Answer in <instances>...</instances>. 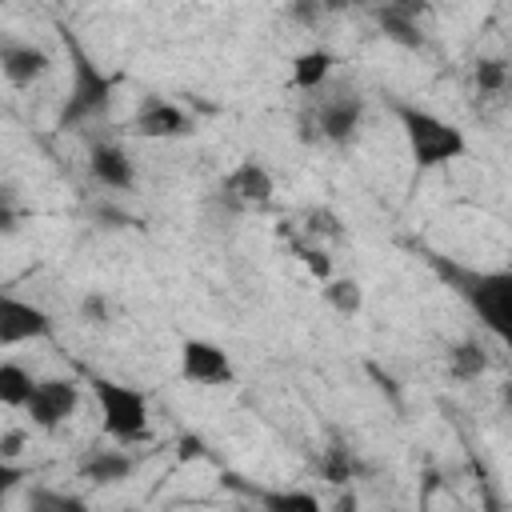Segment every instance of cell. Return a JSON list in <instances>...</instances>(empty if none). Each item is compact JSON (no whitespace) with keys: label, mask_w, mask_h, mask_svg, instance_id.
<instances>
[{"label":"cell","mask_w":512,"mask_h":512,"mask_svg":"<svg viewBox=\"0 0 512 512\" xmlns=\"http://www.w3.org/2000/svg\"><path fill=\"white\" fill-rule=\"evenodd\" d=\"M192 128L188 112L172 100H160V96H148L140 108H136V120H132V132L136 136H148V140H176Z\"/></svg>","instance_id":"10"},{"label":"cell","mask_w":512,"mask_h":512,"mask_svg":"<svg viewBox=\"0 0 512 512\" xmlns=\"http://www.w3.org/2000/svg\"><path fill=\"white\" fill-rule=\"evenodd\" d=\"M472 80H476V92H480V96H500V92L508 88L512 72H508L504 60L484 56V60H476V68H472Z\"/></svg>","instance_id":"18"},{"label":"cell","mask_w":512,"mask_h":512,"mask_svg":"<svg viewBox=\"0 0 512 512\" xmlns=\"http://www.w3.org/2000/svg\"><path fill=\"white\" fill-rule=\"evenodd\" d=\"M84 316H88L92 324H104V316H108V304H104L100 296H88V300H84Z\"/></svg>","instance_id":"25"},{"label":"cell","mask_w":512,"mask_h":512,"mask_svg":"<svg viewBox=\"0 0 512 512\" xmlns=\"http://www.w3.org/2000/svg\"><path fill=\"white\" fill-rule=\"evenodd\" d=\"M28 512H88V504L72 492H52V488H36L28 500Z\"/></svg>","instance_id":"20"},{"label":"cell","mask_w":512,"mask_h":512,"mask_svg":"<svg viewBox=\"0 0 512 512\" xmlns=\"http://www.w3.org/2000/svg\"><path fill=\"white\" fill-rule=\"evenodd\" d=\"M96 104H104V80H100L96 72H80V84H76V96H72V108H68V116L92 112Z\"/></svg>","instance_id":"21"},{"label":"cell","mask_w":512,"mask_h":512,"mask_svg":"<svg viewBox=\"0 0 512 512\" xmlns=\"http://www.w3.org/2000/svg\"><path fill=\"white\" fill-rule=\"evenodd\" d=\"M356 476V460L344 448H324L320 456V480H328L332 488H348Z\"/></svg>","instance_id":"19"},{"label":"cell","mask_w":512,"mask_h":512,"mask_svg":"<svg viewBox=\"0 0 512 512\" xmlns=\"http://www.w3.org/2000/svg\"><path fill=\"white\" fill-rule=\"evenodd\" d=\"M132 468H136V460L124 452V444H116V448H92L80 464V476L92 484H120L132 476Z\"/></svg>","instance_id":"12"},{"label":"cell","mask_w":512,"mask_h":512,"mask_svg":"<svg viewBox=\"0 0 512 512\" xmlns=\"http://www.w3.org/2000/svg\"><path fill=\"white\" fill-rule=\"evenodd\" d=\"M88 172L96 176V184L116 188V192L136 184V164H132V156L120 144H96L88 152Z\"/></svg>","instance_id":"11"},{"label":"cell","mask_w":512,"mask_h":512,"mask_svg":"<svg viewBox=\"0 0 512 512\" xmlns=\"http://www.w3.org/2000/svg\"><path fill=\"white\" fill-rule=\"evenodd\" d=\"M500 340H504V344H508V348H512V332H508V336H500Z\"/></svg>","instance_id":"28"},{"label":"cell","mask_w":512,"mask_h":512,"mask_svg":"<svg viewBox=\"0 0 512 512\" xmlns=\"http://www.w3.org/2000/svg\"><path fill=\"white\" fill-rule=\"evenodd\" d=\"M20 444H24V432H20V428H8V432H4V440H0L4 460H16V456H20Z\"/></svg>","instance_id":"24"},{"label":"cell","mask_w":512,"mask_h":512,"mask_svg":"<svg viewBox=\"0 0 512 512\" xmlns=\"http://www.w3.org/2000/svg\"><path fill=\"white\" fill-rule=\"evenodd\" d=\"M296 260L304 264V272H308L316 284H328V280L336 276V268H332V256H328L324 248H296Z\"/></svg>","instance_id":"22"},{"label":"cell","mask_w":512,"mask_h":512,"mask_svg":"<svg viewBox=\"0 0 512 512\" xmlns=\"http://www.w3.org/2000/svg\"><path fill=\"white\" fill-rule=\"evenodd\" d=\"M320 296L336 316H356L364 308V288L356 276H332L328 284H320Z\"/></svg>","instance_id":"14"},{"label":"cell","mask_w":512,"mask_h":512,"mask_svg":"<svg viewBox=\"0 0 512 512\" xmlns=\"http://www.w3.org/2000/svg\"><path fill=\"white\" fill-rule=\"evenodd\" d=\"M400 128H404V140H408L416 168H440V164H452L468 152V136L436 112L400 104Z\"/></svg>","instance_id":"2"},{"label":"cell","mask_w":512,"mask_h":512,"mask_svg":"<svg viewBox=\"0 0 512 512\" xmlns=\"http://www.w3.org/2000/svg\"><path fill=\"white\" fill-rule=\"evenodd\" d=\"M456 292L468 300V308L480 316V324L496 336L512 332V268L492 272H452Z\"/></svg>","instance_id":"3"},{"label":"cell","mask_w":512,"mask_h":512,"mask_svg":"<svg viewBox=\"0 0 512 512\" xmlns=\"http://www.w3.org/2000/svg\"><path fill=\"white\" fill-rule=\"evenodd\" d=\"M336 512H360V496L356 492H340V500H336Z\"/></svg>","instance_id":"26"},{"label":"cell","mask_w":512,"mask_h":512,"mask_svg":"<svg viewBox=\"0 0 512 512\" xmlns=\"http://www.w3.org/2000/svg\"><path fill=\"white\" fill-rule=\"evenodd\" d=\"M332 68H336V56H332L328 48H304V52L292 60V68H288V80H292V88H300V92H324Z\"/></svg>","instance_id":"13"},{"label":"cell","mask_w":512,"mask_h":512,"mask_svg":"<svg viewBox=\"0 0 512 512\" xmlns=\"http://www.w3.org/2000/svg\"><path fill=\"white\" fill-rule=\"evenodd\" d=\"M500 396H504V404H508V408H512V380H508V384H504V388H500Z\"/></svg>","instance_id":"27"},{"label":"cell","mask_w":512,"mask_h":512,"mask_svg":"<svg viewBox=\"0 0 512 512\" xmlns=\"http://www.w3.org/2000/svg\"><path fill=\"white\" fill-rule=\"evenodd\" d=\"M308 220H312V224H308L312 236H340V220H336L328 208H312Z\"/></svg>","instance_id":"23"},{"label":"cell","mask_w":512,"mask_h":512,"mask_svg":"<svg viewBox=\"0 0 512 512\" xmlns=\"http://www.w3.org/2000/svg\"><path fill=\"white\" fill-rule=\"evenodd\" d=\"M76 408H80V384L68 376H48V380H36L32 400L24 404V416L32 420V428L56 432L76 416Z\"/></svg>","instance_id":"4"},{"label":"cell","mask_w":512,"mask_h":512,"mask_svg":"<svg viewBox=\"0 0 512 512\" xmlns=\"http://www.w3.org/2000/svg\"><path fill=\"white\" fill-rule=\"evenodd\" d=\"M484 372H488V356L476 340H460V344L448 348V376L452 380L468 384V380H480Z\"/></svg>","instance_id":"15"},{"label":"cell","mask_w":512,"mask_h":512,"mask_svg":"<svg viewBox=\"0 0 512 512\" xmlns=\"http://www.w3.org/2000/svg\"><path fill=\"white\" fill-rule=\"evenodd\" d=\"M264 512H324V504L316 500V492L308 488H280V492H264L260 496Z\"/></svg>","instance_id":"17"},{"label":"cell","mask_w":512,"mask_h":512,"mask_svg":"<svg viewBox=\"0 0 512 512\" xmlns=\"http://www.w3.org/2000/svg\"><path fill=\"white\" fill-rule=\"evenodd\" d=\"M32 388H36V380L24 364H16V360L0 364V404L4 408H24L32 400Z\"/></svg>","instance_id":"16"},{"label":"cell","mask_w":512,"mask_h":512,"mask_svg":"<svg viewBox=\"0 0 512 512\" xmlns=\"http://www.w3.org/2000/svg\"><path fill=\"white\" fill-rule=\"evenodd\" d=\"M48 68H52V60L44 48H36L28 40H4L0 44V72L12 88H32L36 80L48 76Z\"/></svg>","instance_id":"9"},{"label":"cell","mask_w":512,"mask_h":512,"mask_svg":"<svg viewBox=\"0 0 512 512\" xmlns=\"http://www.w3.org/2000/svg\"><path fill=\"white\" fill-rule=\"evenodd\" d=\"M92 400H96V412H100V432L112 444L128 448V444L148 440L152 412H148V396L140 388L108 380V376H96L92 380Z\"/></svg>","instance_id":"1"},{"label":"cell","mask_w":512,"mask_h":512,"mask_svg":"<svg viewBox=\"0 0 512 512\" xmlns=\"http://www.w3.org/2000/svg\"><path fill=\"white\" fill-rule=\"evenodd\" d=\"M52 332V316L20 296H0V348H16L28 340H44Z\"/></svg>","instance_id":"7"},{"label":"cell","mask_w":512,"mask_h":512,"mask_svg":"<svg viewBox=\"0 0 512 512\" xmlns=\"http://www.w3.org/2000/svg\"><path fill=\"white\" fill-rule=\"evenodd\" d=\"M180 376L188 384H232L236 380V364L216 340L188 336L180 344Z\"/></svg>","instance_id":"6"},{"label":"cell","mask_w":512,"mask_h":512,"mask_svg":"<svg viewBox=\"0 0 512 512\" xmlns=\"http://www.w3.org/2000/svg\"><path fill=\"white\" fill-rule=\"evenodd\" d=\"M224 196H228L236 208H268L272 196H276V180H272V172H268L256 156H244V160L224 176Z\"/></svg>","instance_id":"8"},{"label":"cell","mask_w":512,"mask_h":512,"mask_svg":"<svg viewBox=\"0 0 512 512\" xmlns=\"http://www.w3.org/2000/svg\"><path fill=\"white\" fill-rule=\"evenodd\" d=\"M312 124L320 132V140L328 144H348L360 124H364V100L348 88H336V92H320L316 100V112H312Z\"/></svg>","instance_id":"5"}]
</instances>
